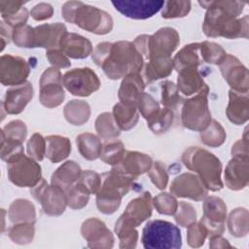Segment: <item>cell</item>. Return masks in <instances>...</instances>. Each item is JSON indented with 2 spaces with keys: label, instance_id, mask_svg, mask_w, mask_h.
<instances>
[{
  "label": "cell",
  "instance_id": "cell-20",
  "mask_svg": "<svg viewBox=\"0 0 249 249\" xmlns=\"http://www.w3.org/2000/svg\"><path fill=\"white\" fill-rule=\"evenodd\" d=\"M81 232L90 248H111L114 236L106 225L97 218H89L82 224Z\"/></svg>",
  "mask_w": 249,
  "mask_h": 249
},
{
  "label": "cell",
  "instance_id": "cell-19",
  "mask_svg": "<svg viewBox=\"0 0 249 249\" xmlns=\"http://www.w3.org/2000/svg\"><path fill=\"white\" fill-rule=\"evenodd\" d=\"M152 163L153 160L149 155L136 151H125L121 160L113 166L112 170L136 179L139 175L148 172Z\"/></svg>",
  "mask_w": 249,
  "mask_h": 249
},
{
  "label": "cell",
  "instance_id": "cell-32",
  "mask_svg": "<svg viewBox=\"0 0 249 249\" xmlns=\"http://www.w3.org/2000/svg\"><path fill=\"white\" fill-rule=\"evenodd\" d=\"M63 114L69 124L73 125H82L89 119L90 107L84 100L74 99L64 106Z\"/></svg>",
  "mask_w": 249,
  "mask_h": 249
},
{
  "label": "cell",
  "instance_id": "cell-62",
  "mask_svg": "<svg viewBox=\"0 0 249 249\" xmlns=\"http://www.w3.org/2000/svg\"><path fill=\"white\" fill-rule=\"evenodd\" d=\"M209 246L211 248H225V247H231V244L228 242L227 239L223 238L221 235H217L214 237L209 238Z\"/></svg>",
  "mask_w": 249,
  "mask_h": 249
},
{
  "label": "cell",
  "instance_id": "cell-23",
  "mask_svg": "<svg viewBox=\"0 0 249 249\" xmlns=\"http://www.w3.org/2000/svg\"><path fill=\"white\" fill-rule=\"evenodd\" d=\"M66 32V26L61 22L38 25L34 28L35 48H45L47 51L59 49L60 40Z\"/></svg>",
  "mask_w": 249,
  "mask_h": 249
},
{
  "label": "cell",
  "instance_id": "cell-4",
  "mask_svg": "<svg viewBox=\"0 0 249 249\" xmlns=\"http://www.w3.org/2000/svg\"><path fill=\"white\" fill-rule=\"evenodd\" d=\"M182 161L197 174L207 190L217 192L223 188L222 163L214 154L200 147H191L183 153Z\"/></svg>",
  "mask_w": 249,
  "mask_h": 249
},
{
  "label": "cell",
  "instance_id": "cell-47",
  "mask_svg": "<svg viewBox=\"0 0 249 249\" xmlns=\"http://www.w3.org/2000/svg\"><path fill=\"white\" fill-rule=\"evenodd\" d=\"M152 202L156 210L163 215H174L178 207V201L175 196L167 193L159 194L153 198Z\"/></svg>",
  "mask_w": 249,
  "mask_h": 249
},
{
  "label": "cell",
  "instance_id": "cell-28",
  "mask_svg": "<svg viewBox=\"0 0 249 249\" xmlns=\"http://www.w3.org/2000/svg\"><path fill=\"white\" fill-rule=\"evenodd\" d=\"M173 68V59L171 56L151 58L143 69L145 82L150 84L157 80L166 78L171 74Z\"/></svg>",
  "mask_w": 249,
  "mask_h": 249
},
{
  "label": "cell",
  "instance_id": "cell-14",
  "mask_svg": "<svg viewBox=\"0 0 249 249\" xmlns=\"http://www.w3.org/2000/svg\"><path fill=\"white\" fill-rule=\"evenodd\" d=\"M30 73L26 60L13 54H3L0 58V82L4 86L14 87L24 84Z\"/></svg>",
  "mask_w": 249,
  "mask_h": 249
},
{
  "label": "cell",
  "instance_id": "cell-29",
  "mask_svg": "<svg viewBox=\"0 0 249 249\" xmlns=\"http://www.w3.org/2000/svg\"><path fill=\"white\" fill-rule=\"evenodd\" d=\"M81 173L80 165L73 160H68L53 173L51 183L65 190L78 181Z\"/></svg>",
  "mask_w": 249,
  "mask_h": 249
},
{
  "label": "cell",
  "instance_id": "cell-8",
  "mask_svg": "<svg viewBox=\"0 0 249 249\" xmlns=\"http://www.w3.org/2000/svg\"><path fill=\"white\" fill-rule=\"evenodd\" d=\"M209 88L206 87L195 96L183 102L181 111L182 124L191 130L202 131L211 123V113L208 108Z\"/></svg>",
  "mask_w": 249,
  "mask_h": 249
},
{
  "label": "cell",
  "instance_id": "cell-50",
  "mask_svg": "<svg viewBox=\"0 0 249 249\" xmlns=\"http://www.w3.org/2000/svg\"><path fill=\"white\" fill-rule=\"evenodd\" d=\"M115 231L120 238L121 248H134L136 247L138 232L135 228L124 226L121 224H115Z\"/></svg>",
  "mask_w": 249,
  "mask_h": 249
},
{
  "label": "cell",
  "instance_id": "cell-51",
  "mask_svg": "<svg viewBox=\"0 0 249 249\" xmlns=\"http://www.w3.org/2000/svg\"><path fill=\"white\" fill-rule=\"evenodd\" d=\"M196 212L191 203L185 201L178 202V207L175 212L174 219L179 226L187 228L189 225L196 222Z\"/></svg>",
  "mask_w": 249,
  "mask_h": 249
},
{
  "label": "cell",
  "instance_id": "cell-21",
  "mask_svg": "<svg viewBox=\"0 0 249 249\" xmlns=\"http://www.w3.org/2000/svg\"><path fill=\"white\" fill-rule=\"evenodd\" d=\"M33 97V87L31 83L25 82L22 85L14 86L6 90L2 109L10 115L21 113Z\"/></svg>",
  "mask_w": 249,
  "mask_h": 249
},
{
  "label": "cell",
  "instance_id": "cell-26",
  "mask_svg": "<svg viewBox=\"0 0 249 249\" xmlns=\"http://www.w3.org/2000/svg\"><path fill=\"white\" fill-rule=\"evenodd\" d=\"M177 87L179 91L184 95L196 94L208 87L200 75L197 65H190L182 68L178 72Z\"/></svg>",
  "mask_w": 249,
  "mask_h": 249
},
{
  "label": "cell",
  "instance_id": "cell-24",
  "mask_svg": "<svg viewBox=\"0 0 249 249\" xmlns=\"http://www.w3.org/2000/svg\"><path fill=\"white\" fill-rule=\"evenodd\" d=\"M59 49L67 57L81 59L92 53V45L89 39L76 33L66 32L59 43Z\"/></svg>",
  "mask_w": 249,
  "mask_h": 249
},
{
  "label": "cell",
  "instance_id": "cell-35",
  "mask_svg": "<svg viewBox=\"0 0 249 249\" xmlns=\"http://www.w3.org/2000/svg\"><path fill=\"white\" fill-rule=\"evenodd\" d=\"M202 59L199 53V43H192L184 46L173 58V67L178 72L184 67L190 65L199 66Z\"/></svg>",
  "mask_w": 249,
  "mask_h": 249
},
{
  "label": "cell",
  "instance_id": "cell-59",
  "mask_svg": "<svg viewBox=\"0 0 249 249\" xmlns=\"http://www.w3.org/2000/svg\"><path fill=\"white\" fill-rule=\"evenodd\" d=\"M27 19H28V11L25 7H22L18 13L12 16L2 18V20L12 29L25 25Z\"/></svg>",
  "mask_w": 249,
  "mask_h": 249
},
{
  "label": "cell",
  "instance_id": "cell-33",
  "mask_svg": "<svg viewBox=\"0 0 249 249\" xmlns=\"http://www.w3.org/2000/svg\"><path fill=\"white\" fill-rule=\"evenodd\" d=\"M114 120L122 130H129L138 122V112L135 105H125L122 102L117 103L113 108Z\"/></svg>",
  "mask_w": 249,
  "mask_h": 249
},
{
  "label": "cell",
  "instance_id": "cell-52",
  "mask_svg": "<svg viewBox=\"0 0 249 249\" xmlns=\"http://www.w3.org/2000/svg\"><path fill=\"white\" fill-rule=\"evenodd\" d=\"M26 148L29 157L41 161L46 156V138L39 133H34L27 141Z\"/></svg>",
  "mask_w": 249,
  "mask_h": 249
},
{
  "label": "cell",
  "instance_id": "cell-3",
  "mask_svg": "<svg viewBox=\"0 0 249 249\" xmlns=\"http://www.w3.org/2000/svg\"><path fill=\"white\" fill-rule=\"evenodd\" d=\"M143 65V56L133 43L119 41L112 43L109 54L100 67L109 79L118 80L132 73H139Z\"/></svg>",
  "mask_w": 249,
  "mask_h": 249
},
{
  "label": "cell",
  "instance_id": "cell-1",
  "mask_svg": "<svg viewBox=\"0 0 249 249\" xmlns=\"http://www.w3.org/2000/svg\"><path fill=\"white\" fill-rule=\"evenodd\" d=\"M206 9L202 30L207 37L248 38V16L238 18L245 2L234 0L199 1Z\"/></svg>",
  "mask_w": 249,
  "mask_h": 249
},
{
  "label": "cell",
  "instance_id": "cell-54",
  "mask_svg": "<svg viewBox=\"0 0 249 249\" xmlns=\"http://www.w3.org/2000/svg\"><path fill=\"white\" fill-rule=\"evenodd\" d=\"M89 194H97L101 188V177L92 170L82 171L78 181Z\"/></svg>",
  "mask_w": 249,
  "mask_h": 249
},
{
  "label": "cell",
  "instance_id": "cell-34",
  "mask_svg": "<svg viewBox=\"0 0 249 249\" xmlns=\"http://www.w3.org/2000/svg\"><path fill=\"white\" fill-rule=\"evenodd\" d=\"M76 144L82 157L88 160H93L99 158L102 144L99 138L89 132H85L77 136Z\"/></svg>",
  "mask_w": 249,
  "mask_h": 249
},
{
  "label": "cell",
  "instance_id": "cell-2",
  "mask_svg": "<svg viewBox=\"0 0 249 249\" xmlns=\"http://www.w3.org/2000/svg\"><path fill=\"white\" fill-rule=\"evenodd\" d=\"M61 15L67 22L97 35L108 34L113 29V19L108 13L81 1L65 2Z\"/></svg>",
  "mask_w": 249,
  "mask_h": 249
},
{
  "label": "cell",
  "instance_id": "cell-48",
  "mask_svg": "<svg viewBox=\"0 0 249 249\" xmlns=\"http://www.w3.org/2000/svg\"><path fill=\"white\" fill-rule=\"evenodd\" d=\"M12 40L16 46L20 48H35L34 28L25 24L13 29Z\"/></svg>",
  "mask_w": 249,
  "mask_h": 249
},
{
  "label": "cell",
  "instance_id": "cell-60",
  "mask_svg": "<svg viewBox=\"0 0 249 249\" xmlns=\"http://www.w3.org/2000/svg\"><path fill=\"white\" fill-rule=\"evenodd\" d=\"M25 2L22 1H0V13L1 17H8L18 13L22 7H24Z\"/></svg>",
  "mask_w": 249,
  "mask_h": 249
},
{
  "label": "cell",
  "instance_id": "cell-49",
  "mask_svg": "<svg viewBox=\"0 0 249 249\" xmlns=\"http://www.w3.org/2000/svg\"><path fill=\"white\" fill-rule=\"evenodd\" d=\"M136 107L146 121L151 120L160 109L159 102L151 94L146 92H143L139 96Z\"/></svg>",
  "mask_w": 249,
  "mask_h": 249
},
{
  "label": "cell",
  "instance_id": "cell-61",
  "mask_svg": "<svg viewBox=\"0 0 249 249\" xmlns=\"http://www.w3.org/2000/svg\"><path fill=\"white\" fill-rule=\"evenodd\" d=\"M232 157H248V141L247 133L245 131L244 137L239 139L231 148Z\"/></svg>",
  "mask_w": 249,
  "mask_h": 249
},
{
  "label": "cell",
  "instance_id": "cell-25",
  "mask_svg": "<svg viewBox=\"0 0 249 249\" xmlns=\"http://www.w3.org/2000/svg\"><path fill=\"white\" fill-rule=\"evenodd\" d=\"M228 119L234 124H245L249 118L248 92H240L231 89L229 92V104L226 109Z\"/></svg>",
  "mask_w": 249,
  "mask_h": 249
},
{
  "label": "cell",
  "instance_id": "cell-56",
  "mask_svg": "<svg viewBox=\"0 0 249 249\" xmlns=\"http://www.w3.org/2000/svg\"><path fill=\"white\" fill-rule=\"evenodd\" d=\"M1 133L8 138H12V139L23 142L26 137L27 128L23 122L19 120H15L7 124L2 128Z\"/></svg>",
  "mask_w": 249,
  "mask_h": 249
},
{
  "label": "cell",
  "instance_id": "cell-12",
  "mask_svg": "<svg viewBox=\"0 0 249 249\" xmlns=\"http://www.w3.org/2000/svg\"><path fill=\"white\" fill-rule=\"evenodd\" d=\"M62 77L59 69L55 67H50L44 71L39 82V100L43 106L54 108L62 103L65 97Z\"/></svg>",
  "mask_w": 249,
  "mask_h": 249
},
{
  "label": "cell",
  "instance_id": "cell-17",
  "mask_svg": "<svg viewBox=\"0 0 249 249\" xmlns=\"http://www.w3.org/2000/svg\"><path fill=\"white\" fill-rule=\"evenodd\" d=\"M117 11L126 18L147 19L156 15L164 5L161 0H117L112 1Z\"/></svg>",
  "mask_w": 249,
  "mask_h": 249
},
{
  "label": "cell",
  "instance_id": "cell-46",
  "mask_svg": "<svg viewBox=\"0 0 249 249\" xmlns=\"http://www.w3.org/2000/svg\"><path fill=\"white\" fill-rule=\"evenodd\" d=\"M191 7L190 1H167L162 7L161 17L163 18H183L190 13Z\"/></svg>",
  "mask_w": 249,
  "mask_h": 249
},
{
  "label": "cell",
  "instance_id": "cell-10",
  "mask_svg": "<svg viewBox=\"0 0 249 249\" xmlns=\"http://www.w3.org/2000/svg\"><path fill=\"white\" fill-rule=\"evenodd\" d=\"M30 194L41 203L44 212L51 216L61 215L67 205L64 190L56 185H48L43 178L30 190Z\"/></svg>",
  "mask_w": 249,
  "mask_h": 249
},
{
  "label": "cell",
  "instance_id": "cell-57",
  "mask_svg": "<svg viewBox=\"0 0 249 249\" xmlns=\"http://www.w3.org/2000/svg\"><path fill=\"white\" fill-rule=\"evenodd\" d=\"M46 55L50 63L53 65V67H55L57 69L68 68L71 65L69 58L64 54V53L60 49L47 51Z\"/></svg>",
  "mask_w": 249,
  "mask_h": 249
},
{
  "label": "cell",
  "instance_id": "cell-43",
  "mask_svg": "<svg viewBox=\"0 0 249 249\" xmlns=\"http://www.w3.org/2000/svg\"><path fill=\"white\" fill-rule=\"evenodd\" d=\"M24 155L22 142L6 137L1 133V159L2 160L12 162Z\"/></svg>",
  "mask_w": 249,
  "mask_h": 249
},
{
  "label": "cell",
  "instance_id": "cell-42",
  "mask_svg": "<svg viewBox=\"0 0 249 249\" xmlns=\"http://www.w3.org/2000/svg\"><path fill=\"white\" fill-rule=\"evenodd\" d=\"M124 146L120 140H110L102 145L100 160L107 164L115 165L117 164L124 154Z\"/></svg>",
  "mask_w": 249,
  "mask_h": 249
},
{
  "label": "cell",
  "instance_id": "cell-9",
  "mask_svg": "<svg viewBox=\"0 0 249 249\" xmlns=\"http://www.w3.org/2000/svg\"><path fill=\"white\" fill-rule=\"evenodd\" d=\"M7 173L9 180L20 188H33L42 179V170L39 163L25 155L12 162H8Z\"/></svg>",
  "mask_w": 249,
  "mask_h": 249
},
{
  "label": "cell",
  "instance_id": "cell-30",
  "mask_svg": "<svg viewBox=\"0 0 249 249\" xmlns=\"http://www.w3.org/2000/svg\"><path fill=\"white\" fill-rule=\"evenodd\" d=\"M71 152V143L67 137L49 135L46 137V157L52 162L65 160Z\"/></svg>",
  "mask_w": 249,
  "mask_h": 249
},
{
  "label": "cell",
  "instance_id": "cell-27",
  "mask_svg": "<svg viewBox=\"0 0 249 249\" xmlns=\"http://www.w3.org/2000/svg\"><path fill=\"white\" fill-rule=\"evenodd\" d=\"M145 82L139 73H132L125 76L118 91L120 102L125 105H135L139 96L144 92Z\"/></svg>",
  "mask_w": 249,
  "mask_h": 249
},
{
  "label": "cell",
  "instance_id": "cell-16",
  "mask_svg": "<svg viewBox=\"0 0 249 249\" xmlns=\"http://www.w3.org/2000/svg\"><path fill=\"white\" fill-rule=\"evenodd\" d=\"M153 202L149 192L143 193L140 196L132 199L126 205L124 212L116 223L136 228L152 215Z\"/></svg>",
  "mask_w": 249,
  "mask_h": 249
},
{
  "label": "cell",
  "instance_id": "cell-55",
  "mask_svg": "<svg viewBox=\"0 0 249 249\" xmlns=\"http://www.w3.org/2000/svg\"><path fill=\"white\" fill-rule=\"evenodd\" d=\"M149 177L153 184L160 190H163L166 188L168 183V175L164 165L160 161H155L152 163L148 171Z\"/></svg>",
  "mask_w": 249,
  "mask_h": 249
},
{
  "label": "cell",
  "instance_id": "cell-45",
  "mask_svg": "<svg viewBox=\"0 0 249 249\" xmlns=\"http://www.w3.org/2000/svg\"><path fill=\"white\" fill-rule=\"evenodd\" d=\"M9 237L18 244H26L34 237V223H18L8 230Z\"/></svg>",
  "mask_w": 249,
  "mask_h": 249
},
{
  "label": "cell",
  "instance_id": "cell-31",
  "mask_svg": "<svg viewBox=\"0 0 249 249\" xmlns=\"http://www.w3.org/2000/svg\"><path fill=\"white\" fill-rule=\"evenodd\" d=\"M8 215L10 221L14 224L18 223H35L36 212L34 205L27 199L18 198L10 205Z\"/></svg>",
  "mask_w": 249,
  "mask_h": 249
},
{
  "label": "cell",
  "instance_id": "cell-18",
  "mask_svg": "<svg viewBox=\"0 0 249 249\" xmlns=\"http://www.w3.org/2000/svg\"><path fill=\"white\" fill-rule=\"evenodd\" d=\"M220 70L231 89L240 92H248V69L237 57L232 54H227L223 62L220 64Z\"/></svg>",
  "mask_w": 249,
  "mask_h": 249
},
{
  "label": "cell",
  "instance_id": "cell-36",
  "mask_svg": "<svg viewBox=\"0 0 249 249\" xmlns=\"http://www.w3.org/2000/svg\"><path fill=\"white\" fill-rule=\"evenodd\" d=\"M248 211L245 208L233 209L228 218V228L232 236L242 237L248 232Z\"/></svg>",
  "mask_w": 249,
  "mask_h": 249
},
{
  "label": "cell",
  "instance_id": "cell-11",
  "mask_svg": "<svg viewBox=\"0 0 249 249\" xmlns=\"http://www.w3.org/2000/svg\"><path fill=\"white\" fill-rule=\"evenodd\" d=\"M63 87L73 95L89 96L100 88V81L93 70L89 67L75 68L62 77Z\"/></svg>",
  "mask_w": 249,
  "mask_h": 249
},
{
  "label": "cell",
  "instance_id": "cell-5",
  "mask_svg": "<svg viewBox=\"0 0 249 249\" xmlns=\"http://www.w3.org/2000/svg\"><path fill=\"white\" fill-rule=\"evenodd\" d=\"M102 185L96 194V206L104 214L114 213L121 205L122 197L134 186V180L113 170L102 175Z\"/></svg>",
  "mask_w": 249,
  "mask_h": 249
},
{
  "label": "cell",
  "instance_id": "cell-39",
  "mask_svg": "<svg viewBox=\"0 0 249 249\" xmlns=\"http://www.w3.org/2000/svg\"><path fill=\"white\" fill-rule=\"evenodd\" d=\"M199 53L202 61L216 65H220L228 54L220 45L209 41L199 43Z\"/></svg>",
  "mask_w": 249,
  "mask_h": 249
},
{
  "label": "cell",
  "instance_id": "cell-40",
  "mask_svg": "<svg viewBox=\"0 0 249 249\" xmlns=\"http://www.w3.org/2000/svg\"><path fill=\"white\" fill-rule=\"evenodd\" d=\"M67 205L72 209H82L89 199V193L78 182L64 190Z\"/></svg>",
  "mask_w": 249,
  "mask_h": 249
},
{
  "label": "cell",
  "instance_id": "cell-6",
  "mask_svg": "<svg viewBox=\"0 0 249 249\" xmlns=\"http://www.w3.org/2000/svg\"><path fill=\"white\" fill-rule=\"evenodd\" d=\"M179 43V34L171 27L160 28L153 35H139L133 41L136 50L148 59L171 56Z\"/></svg>",
  "mask_w": 249,
  "mask_h": 249
},
{
  "label": "cell",
  "instance_id": "cell-15",
  "mask_svg": "<svg viewBox=\"0 0 249 249\" xmlns=\"http://www.w3.org/2000/svg\"><path fill=\"white\" fill-rule=\"evenodd\" d=\"M170 193L177 197H186L200 201L206 198L208 190L197 175L187 172L180 174L171 182Z\"/></svg>",
  "mask_w": 249,
  "mask_h": 249
},
{
  "label": "cell",
  "instance_id": "cell-58",
  "mask_svg": "<svg viewBox=\"0 0 249 249\" xmlns=\"http://www.w3.org/2000/svg\"><path fill=\"white\" fill-rule=\"evenodd\" d=\"M53 14V6L49 3H44V2L35 5L30 11V16L32 17L33 19L37 21L46 20L52 18Z\"/></svg>",
  "mask_w": 249,
  "mask_h": 249
},
{
  "label": "cell",
  "instance_id": "cell-53",
  "mask_svg": "<svg viewBox=\"0 0 249 249\" xmlns=\"http://www.w3.org/2000/svg\"><path fill=\"white\" fill-rule=\"evenodd\" d=\"M187 241L191 247H200L207 236V231L205 227L199 223H192L188 227Z\"/></svg>",
  "mask_w": 249,
  "mask_h": 249
},
{
  "label": "cell",
  "instance_id": "cell-22",
  "mask_svg": "<svg viewBox=\"0 0 249 249\" xmlns=\"http://www.w3.org/2000/svg\"><path fill=\"white\" fill-rule=\"evenodd\" d=\"M248 157H232L225 170V183L232 191H239L248 185Z\"/></svg>",
  "mask_w": 249,
  "mask_h": 249
},
{
  "label": "cell",
  "instance_id": "cell-7",
  "mask_svg": "<svg viewBox=\"0 0 249 249\" xmlns=\"http://www.w3.org/2000/svg\"><path fill=\"white\" fill-rule=\"evenodd\" d=\"M141 241L146 249H179L182 246L179 228L162 220L149 221L143 228Z\"/></svg>",
  "mask_w": 249,
  "mask_h": 249
},
{
  "label": "cell",
  "instance_id": "cell-41",
  "mask_svg": "<svg viewBox=\"0 0 249 249\" xmlns=\"http://www.w3.org/2000/svg\"><path fill=\"white\" fill-rule=\"evenodd\" d=\"M160 89H161L160 102L165 108L171 109L173 111L185 101L180 96L179 89L173 82L163 81L160 84Z\"/></svg>",
  "mask_w": 249,
  "mask_h": 249
},
{
  "label": "cell",
  "instance_id": "cell-13",
  "mask_svg": "<svg viewBox=\"0 0 249 249\" xmlns=\"http://www.w3.org/2000/svg\"><path fill=\"white\" fill-rule=\"evenodd\" d=\"M227 206L218 196H209L203 202V215L200 223L205 227L209 238L222 235L225 231Z\"/></svg>",
  "mask_w": 249,
  "mask_h": 249
},
{
  "label": "cell",
  "instance_id": "cell-37",
  "mask_svg": "<svg viewBox=\"0 0 249 249\" xmlns=\"http://www.w3.org/2000/svg\"><path fill=\"white\" fill-rule=\"evenodd\" d=\"M95 129L102 139H112L120 135V128L117 125L113 114L105 112L95 120Z\"/></svg>",
  "mask_w": 249,
  "mask_h": 249
},
{
  "label": "cell",
  "instance_id": "cell-38",
  "mask_svg": "<svg viewBox=\"0 0 249 249\" xmlns=\"http://www.w3.org/2000/svg\"><path fill=\"white\" fill-rule=\"evenodd\" d=\"M226 131L222 124L216 120H211L209 125L200 131V139L203 144L209 147L221 146L226 140Z\"/></svg>",
  "mask_w": 249,
  "mask_h": 249
},
{
  "label": "cell",
  "instance_id": "cell-44",
  "mask_svg": "<svg viewBox=\"0 0 249 249\" xmlns=\"http://www.w3.org/2000/svg\"><path fill=\"white\" fill-rule=\"evenodd\" d=\"M174 120V113L171 109L162 108L149 121L148 126L155 134L164 133L172 124Z\"/></svg>",
  "mask_w": 249,
  "mask_h": 249
}]
</instances>
